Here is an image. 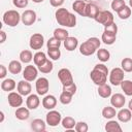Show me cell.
Returning <instances> with one entry per match:
<instances>
[{"mask_svg":"<svg viewBox=\"0 0 132 132\" xmlns=\"http://www.w3.org/2000/svg\"><path fill=\"white\" fill-rule=\"evenodd\" d=\"M56 21L62 27L73 28L76 25V16L66 8H58L55 12Z\"/></svg>","mask_w":132,"mask_h":132,"instance_id":"cell-1","label":"cell"},{"mask_svg":"<svg viewBox=\"0 0 132 132\" xmlns=\"http://www.w3.org/2000/svg\"><path fill=\"white\" fill-rule=\"evenodd\" d=\"M107 74H108L107 66H105L104 64H97L94 66L93 70L91 71L90 77L95 85L101 86L103 84H106Z\"/></svg>","mask_w":132,"mask_h":132,"instance_id":"cell-2","label":"cell"},{"mask_svg":"<svg viewBox=\"0 0 132 132\" xmlns=\"http://www.w3.org/2000/svg\"><path fill=\"white\" fill-rule=\"evenodd\" d=\"M100 40L97 37H91L79 46V53L82 56H91L100 47Z\"/></svg>","mask_w":132,"mask_h":132,"instance_id":"cell-3","label":"cell"},{"mask_svg":"<svg viewBox=\"0 0 132 132\" xmlns=\"http://www.w3.org/2000/svg\"><path fill=\"white\" fill-rule=\"evenodd\" d=\"M3 23L9 27H15L16 25H19L20 21H21V14L13 9L7 10L4 12L3 16H2Z\"/></svg>","mask_w":132,"mask_h":132,"instance_id":"cell-4","label":"cell"},{"mask_svg":"<svg viewBox=\"0 0 132 132\" xmlns=\"http://www.w3.org/2000/svg\"><path fill=\"white\" fill-rule=\"evenodd\" d=\"M113 20H114L113 14L109 10H100L99 13L97 14V16L95 18V21L98 22L99 24L103 25L104 27L109 26L110 24L114 23Z\"/></svg>","mask_w":132,"mask_h":132,"instance_id":"cell-5","label":"cell"},{"mask_svg":"<svg viewBox=\"0 0 132 132\" xmlns=\"http://www.w3.org/2000/svg\"><path fill=\"white\" fill-rule=\"evenodd\" d=\"M124 70L122 68H113L109 73V81L113 86H119L124 80Z\"/></svg>","mask_w":132,"mask_h":132,"instance_id":"cell-6","label":"cell"},{"mask_svg":"<svg viewBox=\"0 0 132 132\" xmlns=\"http://www.w3.org/2000/svg\"><path fill=\"white\" fill-rule=\"evenodd\" d=\"M45 121H46V124H47L48 126H51V127H56V126H58V125L61 123V121H62L61 113H60L59 111H57V110L51 109V110L47 112L46 117H45Z\"/></svg>","mask_w":132,"mask_h":132,"instance_id":"cell-7","label":"cell"},{"mask_svg":"<svg viewBox=\"0 0 132 132\" xmlns=\"http://www.w3.org/2000/svg\"><path fill=\"white\" fill-rule=\"evenodd\" d=\"M43 43H44V37L40 33H34L30 37L29 45H30V47L32 50H35V51L40 50L43 46Z\"/></svg>","mask_w":132,"mask_h":132,"instance_id":"cell-8","label":"cell"},{"mask_svg":"<svg viewBox=\"0 0 132 132\" xmlns=\"http://www.w3.org/2000/svg\"><path fill=\"white\" fill-rule=\"evenodd\" d=\"M35 88H36V92L38 95H45L48 92L50 89V82L48 79L46 77H39L36 80L35 84Z\"/></svg>","mask_w":132,"mask_h":132,"instance_id":"cell-9","label":"cell"},{"mask_svg":"<svg viewBox=\"0 0 132 132\" xmlns=\"http://www.w3.org/2000/svg\"><path fill=\"white\" fill-rule=\"evenodd\" d=\"M21 21L25 26H31L36 22V12L32 9L25 10L21 15Z\"/></svg>","mask_w":132,"mask_h":132,"instance_id":"cell-10","label":"cell"},{"mask_svg":"<svg viewBox=\"0 0 132 132\" xmlns=\"http://www.w3.org/2000/svg\"><path fill=\"white\" fill-rule=\"evenodd\" d=\"M38 69L33 66V65H27L23 71V77L24 79L28 80V81H33L36 79L37 75H38Z\"/></svg>","mask_w":132,"mask_h":132,"instance_id":"cell-11","label":"cell"},{"mask_svg":"<svg viewBox=\"0 0 132 132\" xmlns=\"http://www.w3.org/2000/svg\"><path fill=\"white\" fill-rule=\"evenodd\" d=\"M58 78L60 79L63 86L73 82V76L71 74V71L67 68H62L58 71Z\"/></svg>","mask_w":132,"mask_h":132,"instance_id":"cell-12","label":"cell"},{"mask_svg":"<svg viewBox=\"0 0 132 132\" xmlns=\"http://www.w3.org/2000/svg\"><path fill=\"white\" fill-rule=\"evenodd\" d=\"M8 104L11 107H20L23 104V97L19 92H10L7 97Z\"/></svg>","mask_w":132,"mask_h":132,"instance_id":"cell-13","label":"cell"},{"mask_svg":"<svg viewBox=\"0 0 132 132\" xmlns=\"http://www.w3.org/2000/svg\"><path fill=\"white\" fill-rule=\"evenodd\" d=\"M125 102H126V98L121 93H116L110 98V104L113 107H116V108H122V107H124Z\"/></svg>","mask_w":132,"mask_h":132,"instance_id":"cell-14","label":"cell"},{"mask_svg":"<svg viewBox=\"0 0 132 132\" xmlns=\"http://www.w3.org/2000/svg\"><path fill=\"white\" fill-rule=\"evenodd\" d=\"M16 89H18V92L22 96H28L31 93L32 87H31V85H30V82L28 80L24 79V80H20L19 81V84L16 86Z\"/></svg>","mask_w":132,"mask_h":132,"instance_id":"cell-15","label":"cell"},{"mask_svg":"<svg viewBox=\"0 0 132 132\" xmlns=\"http://www.w3.org/2000/svg\"><path fill=\"white\" fill-rule=\"evenodd\" d=\"M40 104V99L38 97V95L36 94H30L28 95L27 99H26V106L29 109H36Z\"/></svg>","mask_w":132,"mask_h":132,"instance_id":"cell-16","label":"cell"},{"mask_svg":"<svg viewBox=\"0 0 132 132\" xmlns=\"http://www.w3.org/2000/svg\"><path fill=\"white\" fill-rule=\"evenodd\" d=\"M99 7L97 4L95 3H88L86 5V16L90 18V19H94L97 16V14L99 13Z\"/></svg>","mask_w":132,"mask_h":132,"instance_id":"cell-17","label":"cell"},{"mask_svg":"<svg viewBox=\"0 0 132 132\" xmlns=\"http://www.w3.org/2000/svg\"><path fill=\"white\" fill-rule=\"evenodd\" d=\"M57 105V98L54 95H46L43 99H42V106L45 109H54Z\"/></svg>","mask_w":132,"mask_h":132,"instance_id":"cell-18","label":"cell"},{"mask_svg":"<svg viewBox=\"0 0 132 132\" xmlns=\"http://www.w3.org/2000/svg\"><path fill=\"white\" fill-rule=\"evenodd\" d=\"M86 5L87 3L84 0H76L72 4V9L81 16H86Z\"/></svg>","mask_w":132,"mask_h":132,"instance_id":"cell-19","label":"cell"},{"mask_svg":"<svg viewBox=\"0 0 132 132\" xmlns=\"http://www.w3.org/2000/svg\"><path fill=\"white\" fill-rule=\"evenodd\" d=\"M117 117H118V120L122 123H127L131 120L132 118V112L129 108H120V111L117 113Z\"/></svg>","mask_w":132,"mask_h":132,"instance_id":"cell-20","label":"cell"},{"mask_svg":"<svg viewBox=\"0 0 132 132\" xmlns=\"http://www.w3.org/2000/svg\"><path fill=\"white\" fill-rule=\"evenodd\" d=\"M64 41V47L67 50V51H69V52H72V51H74L76 47H77V45H78V40H77V38L76 37H73V36H68L65 40H63Z\"/></svg>","mask_w":132,"mask_h":132,"instance_id":"cell-21","label":"cell"},{"mask_svg":"<svg viewBox=\"0 0 132 132\" xmlns=\"http://www.w3.org/2000/svg\"><path fill=\"white\" fill-rule=\"evenodd\" d=\"M31 129L35 132H42V131H45L46 126H45V123L43 120L35 119L31 122Z\"/></svg>","mask_w":132,"mask_h":132,"instance_id":"cell-22","label":"cell"},{"mask_svg":"<svg viewBox=\"0 0 132 132\" xmlns=\"http://www.w3.org/2000/svg\"><path fill=\"white\" fill-rule=\"evenodd\" d=\"M15 87H16V84L12 78L3 79L1 82V89L2 91H5V92H11L15 89Z\"/></svg>","mask_w":132,"mask_h":132,"instance_id":"cell-23","label":"cell"},{"mask_svg":"<svg viewBox=\"0 0 132 132\" xmlns=\"http://www.w3.org/2000/svg\"><path fill=\"white\" fill-rule=\"evenodd\" d=\"M15 118L20 121H25L30 117V111L28 107H18L15 110Z\"/></svg>","mask_w":132,"mask_h":132,"instance_id":"cell-24","label":"cell"},{"mask_svg":"<svg viewBox=\"0 0 132 132\" xmlns=\"http://www.w3.org/2000/svg\"><path fill=\"white\" fill-rule=\"evenodd\" d=\"M98 95L101 98H108L111 96V88L110 86L103 84L101 86H98Z\"/></svg>","mask_w":132,"mask_h":132,"instance_id":"cell-25","label":"cell"},{"mask_svg":"<svg viewBox=\"0 0 132 132\" xmlns=\"http://www.w3.org/2000/svg\"><path fill=\"white\" fill-rule=\"evenodd\" d=\"M116 39H117V34H113V33H109V32H106L104 31L102 33V36H101V40L107 44V45H111L116 42Z\"/></svg>","mask_w":132,"mask_h":132,"instance_id":"cell-26","label":"cell"},{"mask_svg":"<svg viewBox=\"0 0 132 132\" xmlns=\"http://www.w3.org/2000/svg\"><path fill=\"white\" fill-rule=\"evenodd\" d=\"M104 128L107 132H122V127L117 121H113V120L108 121Z\"/></svg>","mask_w":132,"mask_h":132,"instance_id":"cell-27","label":"cell"},{"mask_svg":"<svg viewBox=\"0 0 132 132\" xmlns=\"http://www.w3.org/2000/svg\"><path fill=\"white\" fill-rule=\"evenodd\" d=\"M8 71L12 74H19L22 71V64L20 61L12 60L8 64Z\"/></svg>","mask_w":132,"mask_h":132,"instance_id":"cell-28","label":"cell"},{"mask_svg":"<svg viewBox=\"0 0 132 132\" xmlns=\"http://www.w3.org/2000/svg\"><path fill=\"white\" fill-rule=\"evenodd\" d=\"M61 124H62L63 128H65L66 130H71L75 127L76 122L72 117H65L64 119H62Z\"/></svg>","mask_w":132,"mask_h":132,"instance_id":"cell-29","label":"cell"},{"mask_svg":"<svg viewBox=\"0 0 132 132\" xmlns=\"http://www.w3.org/2000/svg\"><path fill=\"white\" fill-rule=\"evenodd\" d=\"M46 60H47L46 55H45L43 52H37V53H35L34 56H33V61H34V64H35L36 66H40V65L43 64Z\"/></svg>","mask_w":132,"mask_h":132,"instance_id":"cell-30","label":"cell"},{"mask_svg":"<svg viewBox=\"0 0 132 132\" xmlns=\"http://www.w3.org/2000/svg\"><path fill=\"white\" fill-rule=\"evenodd\" d=\"M37 68L41 73H50V72H52L54 65H53V62L47 59L43 64H41L40 66H37Z\"/></svg>","mask_w":132,"mask_h":132,"instance_id":"cell-31","label":"cell"},{"mask_svg":"<svg viewBox=\"0 0 132 132\" xmlns=\"http://www.w3.org/2000/svg\"><path fill=\"white\" fill-rule=\"evenodd\" d=\"M117 112H116V108L111 105V106H105L103 109H102V116L103 118L105 119H108V120H111L113 117H116Z\"/></svg>","mask_w":132,"mask_h":132,"instance_id":"cell-32","label":"cell"},{"mask_svg":"<svg viewBox=\"0 0 132 132\" xmlns=\"http://www.w3.org/2000/svg\"><path fill=\"white\" fill-rule=\"evenodd\" d=\"M54 36L62 41V40H65L69 36V34H68V31L66 29H64V28H57V29L54 30Z\"/></svg>","mask_w":132,"mask_h":132,"instance_id":"cell-33","label":"cell"},{"mask_svg":"<svg viewBox=\"0 0 132 132\" xmlns=\"http://www.w3.org/2000/svg\"><path fill=\"white\" fill-rule=\"evenodd\" d=\"M97 58L103 63L107 62L110 58V53L106 48H99L97 50Z\"/></svg>","mask_w":132,"mask_h":132,"instance_id":"cell-34","label":"cell"},{"mask_svg":"<svg viewBox=\"0 0 132 132\" xmlns=\"http://www.w3.org/2000/svg\"><path fill=\"white\" fill-rule=\"evenodd\" d=\"M33 59V55L31 51L29 50H24L20 53V60L22 63H30Z\"/></svg>","mask_w":132,"mask_h":132,"instance_id":"cell-35","label":"cell"},{"mask_svg":"<svg viewBox=\"0 0 132 132\" xmlns=\"http://www.w3.org/2000/svg\"><path fill=\"white\" fill-rule=\"evenodd\" d=\"M121 88L124 91L125 95L127 96H132V81L131 80H123L121 82Z\"/></svg>","mask_w":132,"mask_h":132,"instance_id":"cell-36","label":"cell"},{"mask_svg":"<svg viewBox=\"0 0 132 132\" xmlns=\"http://www.w3.org/2000/svg\"><path fill=\"white\" fill-rule=\"evenodd\" d=\"M117 13H118V16H119L120 19H122V20H127V19L131 15V7L125 5V6H124L122 9H120Z\"/></svg>","mask_w":132,"mask_h":132,"instance_id":"cell-37","label":"cell"},{"mask_svg":"<svg viewBox=\"0 0 132 132\" xmlns=\"http://www.w3.org/2000/svg\"><path fill=\"white\" fill-rule=\"evenodd\" d=\"M72 94H70V93H68V92H66V91H63L62 93H61V95H60V97H59V100H60V102L62 103V104H64V105H67V104H69L71 101H72Z\"/></svg>","mask_w":132,"mask_h":132,"instance_id":"cell-38","label":"cell"},{"mask_svg":"<svg viewBox=\"0 0 132 132\" xmlns=\"http://www.w3.org/2000/svg\"><path fill=\"white\" fill-rule=\"evenodd\" d=\"M121 66L125 72H132V59L131 58H124L121 61Z\"/></svg>","mask_w":132,"mask_h":132,"instance_id":"cell-39","label":"cell"},{"mask_svg":"<svg viewBox=\"0 0 132 132\" xmlns=\"http://www.w3.org/2000/svg\"><path fill=\"white\" fill-rule=\"evenodd\" d=\"M60 45H61V40H59L55 36L51 37L46 42L47 48H60Z\"/></svg>","mask_w":132,"mask_h":132,"instance_id":"cell-40","label":"cell"},{"mask_svg":"<svg viewBox=\"0 0 132 132\" xmlns=\"http://www.w3.org/2000/svg\"><path fill=\"white\" fill-rule=\"evenodd\" d=\"M47 55L48 57L54 60V61H57L60 59L61 57V52H60V48H47Z\"/></svg>","mask_w":132,"mask_h":132,"instance_id":"cell-41","label":"cell"},{"mask_svg":"<svg viewBox=\"0 0 132 132\" xmlns=\"http://www.w3.org/2000/svg\"><path fill=\"white\" fill-rule=\"evenodd\" d=\"M125 5H126V3H125L124 0H112V2H111V4H110L112 10H114V11H117V12H118L120 9H122Z\"/></svg>","mask_w":132,"mask_h":132,"instance_id":"cell-42","label":"cell"},{"mask_svg":"<svg viewBox=\"0 0 132 132\" xmlns=\"http://www.w3.org/2000/svg\"><path fill=\"white\" fill-rule=\"evenodd\" d=\"M74 129H75L76 132H87L88 129H89V127H88V124L87 123H85V122H78V123H76Z\"/></svg>","mask_w":132,"mask_h":132,"instance_id":"cell-43","label":"cell"},{"mask_svg":"<svg viewBox=\"0 0 132 132\" xmlns=\"http://www.w3.org/2000/svg\"><path fill=\"white\" fill-rule=\"evenodd\" d=\"M63 91H66L72 95H74L76 93V85L74 82H71L69 85H66V86H63Z\"/></svg>","mask_w":132,"mask_h":132,"instance_id":"cell-44","label":"cell"},{"mask_svg":"<svg viewBox=\"0 0 132 132\" xmlns=\"http://www.w3.org/2000/svg\"><path fill=\"white\" fill-rule=\"evenodd\" d=\"M12 3L18 8H25L28 5L29 1L28 0H12Z\"/></svg>","mask_w":132,"mask_h":132,"instance_id":"cell-45","label":"cell"},{"mask_svg":"<svg viewBox=\"0 0 132 132\" xmlns=\"http://www.w3.org/2000/svg\"><path fill=\"white\" fill-rule=\"evenodd\" d=\"M104 31H106V32H109V33H113V34H117V32H118V26H117L114 23H112V24H110L109 26H106V27H104Z\"/></svg>","mask_w":132,"mask_h":132,"instance_id":"cell-46","label":"cell"},{"mask_svg":"<svg viewBox=\"0 0 132 132\" xmlns=\"http://www.w3.org/2000/svg\"><path fill=\"white\" fill-rule=\"evenodd\" d=\"M50 3L54 7H60V6L63 5L64 0H50Z\"/></svg>","mask_w":132,"mask_h":132,"instance_id":"cell-47","label":"cell"},{"mask_svg":"<svg viewBox=\"0 0 132 132\" xmlns=\"http://www.w3.org/2000/svg\"><path fill=\"white\" fill-rule=\"evenodd\" d=\"M6 73H7L6 67L4 65H0V78H4L6 76Z\"/></svg>","mask_w":132,"mask_h":132,"instance_id":"cell-48","label":"cell"},{"mask_svg":"<svg viewBox=\"0 0 132 132\" xmlns=\"http://www.w3.org/2000/svg\"><path fill=\"white\" fill-rule=\"evenodd\" d=\"M0 35H1V39H0V43H3L4 41H5V39H6V33L3 31V30H1L0 31Z\"/></svg>","mask_w":132,"mask_h":132,"instance_id":"cell-49","label":"cell"},{"mask_svg":"<svg viewBox=\"0 0 132 132\" xmlns=\"http://www.w3.org/2000/svg\"><path fill=\"white\" fill-rule=\"evenodd\" d=\"M0 116H1L0 123H2V122H3V120H4V113H3V111H0Z\"/></svg>","mask_w":132,"mask_h":132,"instance_id":"cell-50","label":"cell"},{"mask_svg":"<svg viewBox=\"0 0 132 132\" xmlns=\"http://www.w3.org/2000/svg\"><path fill=\"white\" fill-rule=\"evenodd\" d=\"M128 107H129V109L130 110H132V99L129 101V104H128Z\"/></svg>","mask_w":132,"mask_h":132,"instance_id":"cell-51","label":"cell"},{"mask_svg":"<svg viewBox=\"0 0 132 132\" xmlns=\"http://www.w3.org/2000/svg\"><path fill=\"white\" fill-rule=\"evenodd\" d=\"M34 3H41V2H43L44 0H32Z\"/></svg>","mask_w":132,"mask_h":132,"instance_id":"cell-52","label":"cell"},{"mask_svg":"<svg viewBox=\"0 0 132 132\" xmlns=\"http://www.w3.org/2000/svg\"><path fill=\"white\" fill-rule=\"evenodd\" d=\"M129 6L132 8V0H129Z\"/></svg>","mask_w":132,"mask_h":132,"instance_id":"cell-53","label":"cell"}]
</instances>
